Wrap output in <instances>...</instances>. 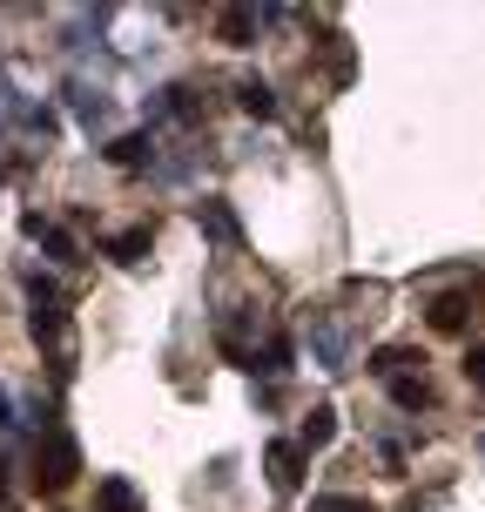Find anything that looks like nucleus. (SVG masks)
Instances as JSON below:
<instances>
[{
    "label": "nucleus",
    "instance_id": "obj_5",
    "mask_svg": "<svg viewBox=\"0 0 485 512\" xmlns=\"http://www.w3.org/2000/svg\"><path fill=\"white\" fill-rule=\"evenodd\" d=\"M196 230H203L209 243H243V230H236L230 203H216V196H203V203H196Z\"/></svg>",
    "mask_w": 485,
    "mask_h": 512
},
{
    "label": "nucleus",
    "instance_id": "obj_21",
    "mask_svg": "<svg viewBox=\"0 0 485 512\" xmlns=\"http://www.w3.org/2000/svg\"><path fill=\"white\" fill-rule=\"evenodd\" d=\"M0 499H7V465H0Z\"/></svg>",
    "mask_w": 485,
    "mask_h": 512
},
{
    "label": "nucleus",
    "instance_id": "obj_3",
    "mask_svg": "<svg viewBox=\"0 0 485 512\" xmlns=\"http://www.w3.org/2000/svg\"><path fill=\"white\" fill-rule=\"evenodd\" d=\"M304 445H297V438H270V452H263V472H270V486L277 492H297L304 486Z\"/></svg>",
    "mask_w": 485,
    "mask_h": 512
},
{
    "label": "nucleus",
    "instance_id": "obj_7",
    "mask_svg": "<svg viewBox=\"0 0 485 512\" xmlns=\"http://www.w3.org/2000/svg\"><path fill=\"white\" fill-rule=\"evenodd\" d=\"M236 108H243V115H256V122H270V115H277L270 81H263V75H243V81H236Z\"/></svg>",
    "mask_w": 485,
    "mask_h": 512
},
{
    "label": "nucleus",
    "instance_id": "obj_18",
    "mask_svg": "<svg viewBox=\"0 0 485 512\" xmlns=\"http://www.w3.org/2000/svg\"><path fill=\"white\" fill-rule=\"evenodd\" d=\"M310 512H364V499H344V492H324V499H310Z\"/></svg>",
    "mask_w": 485,
    "mask_h": 512
},
{
    "label": "nucleus",
    "instance_id": "obj_6",
    "mask_svg": "<svg viewBox=\"0 0 485 512\" xmlns=\"http://www.w3.org/2000/svg\"><path fill=\"white\" fill-rule=\"evenodd\" d=\"M102 155L115 162V169H142V162H155V142H149V128H128V135H115Z\"/></svg>",
    "mask_w": 485,
    "mask_h": 512
},
{
    "label": "nucleus",
    "instance_id": "obj_20",
    "mask_svg": "<svg viewBox=\"0 0 485 512\" xmlns=\"http://www.w3.org/2000/svg\"><path fill=\"white\" fill-rule=\"evenodd\" d=\"M7 425H14V398L0 391V432H7Z\"/></svg>",
    "mask_w": 485,
    "mask_h": 512
},
{
    "label": "nucleus",
    "instance_id": "obj_13",
    "mask_svg": "<svg viewBox=\"0 0 485 512\" xmlns=\"http://www.w3.org/2000/svg\"><path fill=\"white\" fill-rule=\"evenodd\" d=\"M432 331L438 337H459L465 331V297H438V304H432Z\"/></svg>",
    "mask_w": 485,
    "mask_h": 512
},
{
    "label": "nucleus",
    "instance_id": "obj_4",
    "mask_svg": "<svg viewBox=\"0 0 485 512\" xmlns=\"http://www.w3.org/2000/svg\"><path fill=\"white\" fill-rule=\"evenodd\" d=\"M256 34H263V14H256V7H223V14H216V41H223V48H250Z\"/></svg>",
    "mask_w": 485,
    "mask_h": 512
},
{
    "label": "nucleus",
    "instance_id": "obj_2",
    "mask_svg": "<svg viewBox=\"0 0 485 512\" xmlns=\"http://www.w3.org/2000/svg\"><path fill=\"white\" fill-rule=\"evenodd\" d=\"M41 472H34V486L41 492H61V486H75V472H81V452H75V438H48V452H41Z\"/></svg>",
    "mask_w": 485,
    "mask_h": 512
},
{
    "label": "nucleus",
    "instance_id": "obj_8",
    "mask_svg": "<svg viewBox=\"0 0 485 512\" xmlns=\"http://www.w3.org/2000/svg\"><path fill=\"white\" fill-rule=\"evenodd\" d=\"M344 351H351L344 331H331V324H317V331H310V358H317V371H344Z\"/></svg>",
    "mask_w": 485,
    "mask_h": 512
},
{
    "label": "nucleus",
    "instance_id": "obj_14",
    "mask_svg": "<svg viewBox=\"0 0 485 512\" xmlns=\"http://www.w3.org/2000/svg\"><path fill=\"white\" fill-rule=\"evenodd\" d=\"M41 250H48L54 263H81V243H75V236H68V230H54V223H48V230H41Z\"/></svg>",
    "mask_w": 485,
    "mask_h": 512
},
{
    "label": "nucleus",
    "instance_id": "obj_17",
    "mask_svg": "<svg viewBox=\"0 0 485 512\" xmlns=\"http://www.w3.org/2000/svg\"><path fill=\"white\" fill-rule=\"evenodd\" d=\"M68 95H75V115H81L88 128H95V122H108V102L95 95V88H68Z\"/></svg>",
    "mask_w": 485,
    "mask_h": 512
},
{
    "label": "nucleus",
    "instance_id": "obj_15",
    "mask_svg": "<svg viewBox=\"0 0 485 512\" xmlns=\"http://www.w3.org/2000/svg\"><path fill=\"white\" fill-rule=\"evenodd\" d=\"M102 512H142V499H135L122 479H102Z\"/></svg>",
    "mask_w": 485,
    "mask_h": 512
},
{
    "label": "nucleus",
    "instance_id": "obj_12",
    "mask_svg": "<svg viewBox=\"0 0 485 512\" xmlns=\"http://www.w3.org/2000/svg\"><path fill=\"white\" fill-rule=\"evenodd\" d=\"M290 364H297V344H290L283 331H270V337H263V364H256V371H270V378H283Z\"/></svg>",
    "mask_w": 485,
    "mask_h": 512
},
{
    "label": "nucleus",
    "instance_id": "obj_19",
    "mask_svg": "<svg viewBox=\"0 0 485 512\" xmlns=\"http://www.w3.org/2000/svg\"><path fill=\"white\" fill-rule=\"evenodd\" d=\"M465 384H472V391H485V344H472V351H465Z\"/></svg>",
    "mask_w": 485,
    "mask_h": 512
},
{
    "label": "nucleus",
    "instance_id": "obj_16",
    "mask_svg": "<svg viewBox=\"0 0 485 512\" xmlns=\"http://www.w3.org/2000/svg\"><path fill=\"white\" fill-rule=\"evenodd\" d=\"M405 351H398V344H384V351H371V378H384V384H391V378H398V371H405Z\"/></svg>",
    "mask_w": 485,
    "mask_h": 512
},
{
    "label": "nucleus",
    "instance_id": "obj_10",
    "mask_svg": "<svg viewBox=\"0 0 485 512\" xmlns=\"http://www.w3.org/2000/svg\"><path fill=\"white\" fill-rule=\"evenodd\" d=\"M384 391H391V405H398V411H425V405H432V384H425V378H405V371L384 384Z\"/></svg>",
    "mask_w": 485,
    "mask_h": 512
},
{
    "label": "nucleus",
    "instance_id": "obj_11",
    "mask_svg": "<svg viewBox=\"0 0 485 512\" xmlns=\"http://www.w3.org/2000/svg\"><path fill=\"white\" fill-rule=\"evenodd\" d=\"M102 250L115 256V263H142V256H149V223H142V230H115Z\"/></svg>",
    "mask_w": 485,
    "mask_h": 512
},
{
    "label": "nucleus",
    "instance_id": "obj_1",
    "mask_svg": "<svg viewBox=\"0 0 485 512\" xmlns=\"http://www.w3.org/2000/svg\"><path fill=\"white\" fill-rule=\"evenodd\" d=\"M27 331L41 337V344H54V337H61V324H68V317H61V290H54V277H27Z\"/></svg>",
    "mask_w": 485,
    "mask_h": 512
},
{
    "label": "nucleus",
    "instance_id": "obj_9",
    "mask_svg": "<svg viewBox=\"0 0 485 512\" xmlns=\"http://www.w3.org/2000/svg\"><path fill=\"white\" fill-rule=\"evenodd\" d=\"M331 438H337V411H331V405H317V411L304 418V432H297V445H304V452H324Z\"/></svg>",
    "mask_w": 485,
    "mask_h": 512
}]
</instances>
